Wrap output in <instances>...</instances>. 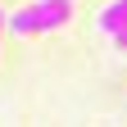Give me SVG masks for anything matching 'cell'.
<instances>
[{
	"label": "cell",
	"instance_id": "277c9868",
	"mask_svg": "<svg viewBox=\"0 0 127 127\" xmlns=\"http://www.w3.org/2000/svg\"><path fill=\"white\" fill-rule=\"evenodd\" d=\"M5 18H9V14H5V9H0V32H5Z\"/></svg>",
	"mask_w": 127,
	"mask_h": 127
},
{
	"label": "cell",
	"instance_id": "3957f363",
	"mask_svg": "<svg viewBox=\"0 0 127 127\" xmlns=\"http://www.w3.org/2000/svg\"><path fill=\"white\" fill-rule=\"evenodd\" d=\"M114 45H118V50H127V27H118V32H114Z\"/></svg>",
	"mask_w": 127,
	"mask_h": 127
},
{
	"label": "cell",
	"instance_id": "7a4b0ae2",
	"mask_svg": "<svg viewBox=\"0 0 127 127\" xmlns=\"http://www.w3.org/2000/svg\"><path fill=\"white\" fill-rule=\"evenodd\" d=\"M95 27H100V32H109V36H114L118 27H127V0H114V5H104L100 14H95Z\"/></svg>",
	"mask_w": 127,
	"mask_h": 127
},
{
	"label": "cell",
	"instance_id": "6da1fadb",
	"mask_svg": "<svg viewBox=\"0 0 127 127\" xmlns=\"http://www.w3.org/2000/svg\"><path fill=\"white\" fill-rule=\"evenodd\" d=\"M68 18H73V0H32L9 14L5 27L14 36H36V32H59Z\"/></svg>",
	"mask_w": 127,
	"mask_h": 127
}]
</instances>
